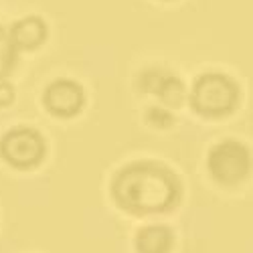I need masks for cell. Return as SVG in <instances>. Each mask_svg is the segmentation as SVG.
<instances>
[{"instance_id": "obj_1", "label": "cell", "mask_w": 253, "mask_h": 253, "mask_svg": "<svg viewBox=\"0 0 253 253\" xmlns=\"http://www.w3.org/2000/svg\"><path fill=\"white\" fill-rule=\"evenodd\" d=\"M114 197L130 213H162L176 205L178 182L158 164H132L116 176Z\"/></svg>"}, {"instance_id": "obj_2", "label": "cell", "mask_w": 253, "mask_h": 253, "mask_svg": "<svg viewBox=\"0 0 253 253\" xmlns=\"http://www.w3.org/2000/svg\"><path fill=\"white\" fill-rule=\"evenodd\" d=\"M237 103V87L225 75L207 73L197 79L193 89L195 110L205 116H225Z\"/></svg>"}, {"instance_id": "obj_3", "label": "cell", "mask_w": 253, "mask_h": 253, "mask_svg": "<svg viewBox=\"0 0 253 253\" xmlns=\"http://www.w3.org/2000/svg\"><path fill=\"white\" fill-rule=\"evenodd\" d=\"M249 152L239 142H223L209 156V168L223 184H237L249 172Z\"/></svg>"}, {"instance_id": "obj_4", "label": "cell", "mask_w": 253, "mask_h": 253, "mask_svg": "<svg viewBox=\"0 0 253 253\" xmlns=\"http://www.w3.org/2000/svg\"><path fill=\"white\" fill-rule=\"evenodd\" d=\"M0 154L16 168H31L41 162L45 154V142L35 130L16 128L0 142Z\"/></svg>"}, {"instance_id": "obj_5", "label": "cell", "mask_w": 253, "mask_h": 253, "mask_svg": "<svg viewBox=\"0 0 253 253\" xmlns=\"http://www.w3.org/2000/svg\"><path fill=\"white\" fill-rule=\"evenodd\" d=\"M45 103L55 116L71 118L83 108V89L75 81L59 79L47 87Z\"/></svg>"}, {"instance_id": "obj_6", "label": "cell", "mask_w": 253, "mask_h": 253, "mask_svg": "<svg viewBox=\"0 0 253 253\" xmlns=\"http://www.w3.org/2000/svg\"><path fill=\"white\" fill-rule=\"evenodd\" d=\"M140 85L144 91H150V93H158L162 97L164 103L168 105H180L182 97H184V89H182V83L168 75L164 71H146L140 79Z\"/></svg>"}, {"instance_id": "obj_7", "label": "cell", "mask_w": 253, "mask_h": 253, "mask_svg": "<svg viewBox=\"0 0 253 253\" xmlns=\"http://www.w3.org/2000/svg\"><path fill=\"white\" fill-rule=\"evenodd\" d=\"M45 37H47V27L39 16H29L18 20L10 31L12 43L20 49H35L43 43Z\"/></svg>"}, {"instance_id": "obj_8", "label": "cell", "mask_w": 253, "mask_h": 253, "mask_svg": "<svg viewBox=\"0 0 253 253\" xmlns=\"http://www.w3.org/2000/svg\"><path fill=\"white\" fill-rule=\"evenodd\" d=\"M136 247L140 253H168L172 247L170 229L162 225H152L142 229L136 237Z\"/></svg>"}, {"instance_id": "obj_9", "label": "cell", "mask_w": 253, "mask_h": 253, "mask_svg": "<svg viewBox=\"0 0 253 253\" xmlns=\"http://www.w3.org/2000/svg\"><path fill=\"white\" fill-rule=\"evenodd\" d=\"M14 61H16V45L12 43L10 35L4 29H0V79L12 71Z\"/></svg>"}, {"instance_id": "obj_10", "label": "cell", "mask_w": 253, "mask_h": 253, "mask_svg": "<svg viewBox=\"0 0 253 253\" xmlns=\"http://www.w3.org/2000/svg\"><path fill=\"white\" fill-rule=\"evenodd\" d=\"M12 97H14V91H12V87L8 85V83H0V105H8L10 101H12Z\"/></svg>"}]
</instances>
